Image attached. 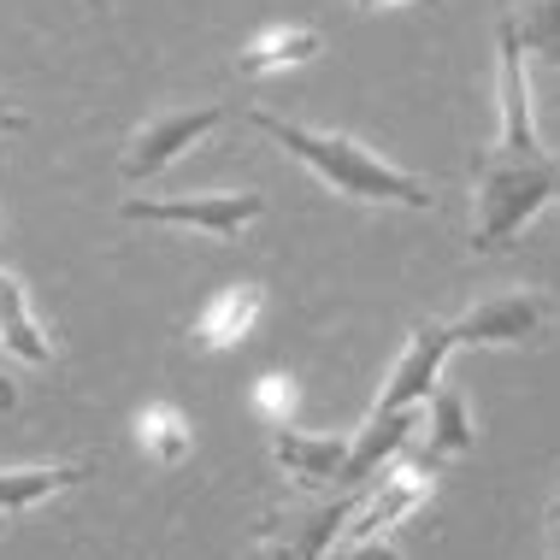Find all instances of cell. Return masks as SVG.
Here are the masks:
<instances>
[{"mask_svg": "<svg viewBox=\"0 0 560 560\" xmlns=\"http://www.w3.org/2000/svg\"><path fill=\"white\" fill-rule=\"evenodd\" d=\"M248 125L266 130L283 154L301 160L325 189L348 195V201H389V207H413V213H425V207H431V189L419 184L413 172L389 165L384 154H372L366 142H354V136L307 130V125H290V118H278V113H248Z\"/></svg>", "mask_w": 560, "mask_h": 560, "instance_id": "cell-1", "label": "cell"}, {"mask_svg": "<svg viewBox=\"0 0 560 560\" xmlns=\"http://www.w3.org/2000/svg\"><path fill=\"white\" fill-rule=\"evenodd\" d=\"M560 195V165L542 154H508L490 148L478 160V219H472V248L502 254L513 236L532 224L542 207Z\"/></svg>", "mask_w": 560, "mask_h": 560, "instance_id": "cell-2", "label": "cell"}, {"mask_svg": "<svg viewBox=\"0 0 560 560\" xmlns=\"http://www.w3.org/2000/svg\"><path fill=\"white\" fill-rule=\"evenodd\" d=\"M260 213H266V195H254V189L172 195V201H142V195H130L125 201V219H136V224H189V231H207L219 242H236Z\"/></svg>", "mask_w": 560, "mask_h": 560, "instance_id": "cell-3", "label": "cell"}, {"mask_svg": "<svg viewBox=\"0 0 560 560\" xmlns=\"http://www.w3.org/2000/svg\"><path fill=\"white\" fill-rule=\"evenodd\" d=\"M224 118H231V107L224 101H201V107H184V113H160L148 118L142 130L130 136V154H125V184H142V177L165 172L184 148H195L201 136H213Z\"/></svg>", "mask_w": 560, "mask_h": 560, "instance_id": "cell-4", "label": "cell"}, {"mask_svg": "<svg viewBox=\"0 0 560 560\" xmlns=\"http://www.w3.org/2000/svg\"><path fill=\"white\" fill-rule=\"evenodd\" d=\"M549 295L542 290H508V295H490V301H478L466 319H454L448 325V337L454 348L460 342H483V348H502V342H525V337H537L542 325H549Z\"/></svg>", "mask_w": 560, "mask_h": 560, "instance_id": "cell-5", "label": "cell"}, {"mask_svg": "<svg viewBox=\"0 0 560 560\" xmlns=\"http://www.w3.org/2000/svg\"><path fill=\"white\" fill-rule=\"evenodd\" d=\"M495 89H502V148L508 154H542L532 125V89H525V42L513 19L495 36Z\"/></svg>", "mask_w": 560, "mask_h": 560, "instance_id": "cell-6", "label": "cell"}, {"mask_svg": "<svg viewBox=\"0 0 560 560\" xmlns=\"http://www.w3.org/2000/svg\"><path fill=\"white\" fill-rule=\"evenodd\" d=\"M431 495V478L425 466H396V472H384V483L366 495V502H354V513H348L342 537L337 542H360V537H389L396 525L413 513L419 502Z\"/></svg>", "mask_w": 560, "mask_h": 560, "instance_id": "cell-7", "label": "cell"}, {"mask_svg": "<svg viewBox=\"0 0 560 560\" xmlns=\"http://www.w3.org/2000/svg\"><path fill=\"white\" fill-rule=\"evenodd\" d=\"M448 325H419L413 330V342H407V354L396 360V372H389V384H384V396H377L372 413H396V407H419L431 396V384H436V372H443V360H448Z\"/></svg>", "mask_w": 560, "mask_h": 560, "instance_id": "cell-8", "label": "cell"}, {"mask_svg": "<svg viewBox=\"0 0 560 560\" xmlns=\"http://www.w3.org/2000/svg\"><path fill=\"white\" fill-rule=\"evenodd\" d=\"M260 307H266L260 283H224V290L195 313V342L213 348V354L219 348H236L254 325H260Z\"/></svg>", "mask_w": 560, "mask_h": 560, "instance_id": "cell-9", "label": "cell"}, {"mask_svg": "<svg viewBox=\"0 0 560 560\" xmlns=\"http://www.w3.org/2000/svg\"><path fill=\"white\" fill-rule=\"evenodd\" d=\"M419 407H396V413H372L366 425H360V436H348V460H342V478L337 483H366L377 466L396 454L407 436L419 431Z\"/></svg>", "mask_w": 560, "mask_h": 560, "instance_id": "cell-10", "label": "cell"}, {"mask_svg": "<svg viewBox=\"0 0 560 560\" xmlns=\"http://www.w3.org/2000/svg\"><path fill=\"white\" fill-rule=\"evenodd\" d=\"M271 454L278 466L301 483H337L342 478V460H348V436H313V431H295V425H278L271 431Z\"/></svg>", "mask_w": 560, "mask_h": 560, "instance_id": "cell-11", "label": "cell"}, {"mask_svg": "<svg viewBox=\"0 0 560 560\" xmlns=\"http://www.w3.org/2000/svg\"><path fill=\"white\" fill-rule=\"evenodd\" d=\"M319 30L307 24H271L260 36L248 42V48L236 54L242 78H271V71H290V66H307V59H319Z\"/></svg>", "mask_w": 560, "mask_h": 560, "instance_id": "cell-12", "label": "cell"}, {"mask_svg": "<svg viewBox=\"0 0 560 560\" xmlns=\"http://www.w3.org/2000/svg\"><path fill=\"white\" fill-rule=\"evenodd\" d=\"M95 478V460H71V466H0V513H24L48 495L71 490V483Z\"/></svg>", "mask_w": 560, "mask_h": 560, "instance_id": "cell-13", "label": "cell"}, {"mask_svg": "<svg viewBox=\"0 0 560 560\" xmlns=\"http://www.w3.org/2000/svg\"><path fill=\"white\" fill-rule=\"evenodd\" d=\"M0 348H12L30 366H48L54 360V342L42 337L36 313H30V301H24V283L12 278L7 266H0Z\"/></svg>", "mask_w": 560, "mask_h": 560, "instance_id": "cell-14", "label": "cell"}, {"mask_svg": "<svg viewBox=\"0 0 560 560\" xmlns=\"http://www.w3.org/2000/svg\"><path fill=\"white\" fill-rule=\"evenodd\" d=\"M136 436H142L148 460H160V466H184L189 448H195V431H189L184 407H172V401L142 407V413H136Z\"/></svg>", "mask_w": 560, "mask_h": 560, "instance_id": "cell-15", "label": "cell"}, {"mask_svg": "<svg viewBox=\"0 0 560 560\" xmlns=\"http://www.w3.org/2000/svg\"><path fill=\"white\" fill-rule=\"evenodd\" d=\"M431 401V460H443V454H466L478 443V431H472V413H466V396L454 384H443Z\"/></svg>", "mask_w": 560, "mask_h": 560, "instance_id": "cell-16", "label": "cell"}, {"mask_svg": "<svg viewBox=\"0 0 560 560\" xmlns=\"http://www.w3.org/2000/svg\"><path fill=\"white\" fill-rule=\"evenodd\" d=\"M520 30L525 54H542L549 66H560V0H537V7H525V19H513Z\"/></svg>", "mask_w": 560, "mask_h": 560, "instance_id": "cell-17", "label": "cell"}, {"mask_svg": "<svg viewBox=\"0 0 560 560\" xmlns=\"http://www.w3.org/2000/svg\"><path fill=\"white\" fill-rule=\"evenodd\" d=\"M248 401H254V413H260L266 425L278 431V425H290V413H295V384H290L283 372H266L260 384L248 389Z\"/></svg>", "mask_w": 560, "mask_h": 560, "instance_id": "cell-18", "label": "cell"}, {"mask_svg": "<svg viewBox=\"0 0 560 560\" xmlns=\"http://www.w3.org/2000/svg\"><path fill=\"white\" fill-rule=\"evenodd\" d=\"M325 560H401V555L389 537H360V542H337V555H325Z\"/></svg>", "mask_w": 560, "mask_h": 560, "instance_id": "cell-19", "label": "cell"}, {"mask_svg": "<svg viewBox=\"0 0 560 560\" xmlns=\"http://www.w3.org/2000/svg\"><path fill=\"white\" fill-rule=\"evenodd\" d=\"M254 560H307V555H301L290 537H260V549H254Z\"/></svg>", "mask_w": 560, "mask_h": 560, "instance_id": "cell-20", "label": "cell"}, {"mask_svg": "<svg viewBox=\"0 0 560 560\" xmlns=\"http://www.w3.org/2000/svg\"><path fill=\"white\" fill-rule=\"evenodd\" d=\"M12 407H19V389H12V377L0 372V413H12Z\"/></svg>", "mask_w": 560, "mask_h": 560, "instance_id": "cell-21", "label": "cell"}, {"mask_svg": "<svg viewBox=\"0 0 560 560\" xmlns=\"http://www.w3.org/2000/svg\"><path fill=\"white\" fill-rule=\"evenodd\" d=\"M7 130H24V113L19 107H0V136H7Z\"/></svg>", "mask_w": 560, "mask_h": 560, "instance_id": "cell-22", "label": "cell"}, {"mask_svg": "<svg viewBox=\"0 0 560 560\" xmlns=\"http://www.w3.org/2000/svg\"><path fill=\"white\" fill-rule=\"evenodd\" d=\"M360 7H372V12H396V7H413V0H360Z\"/></svg>", "mask_w": 560, "mask_h": 560, "instance_id": "cell-23", "label": "cell"}, {"mask_svg": "<svg viewBox=\"0 0 560 560\" xmlns=\"http://www.w3.org/2000/svg\"><path fill=\"white\" fill-rule=\"evenodd\" d=\"M549 555L560 560V520H549Z\"/></svg>", "mask_w": 560, "mask_h": 560, "instance_id": "cell-24", "label": "cell"}, {"mask_svg": "<svg viewBox=\"0 0 560 560\" xmlns=\"http://www.w3.org/2000/svg\"><path fill=\"white\" fill-rule=\"evenodd\" d=\"M549 520H560V495H555V508H549Z\"/></svg>", "mask_w": 560, "mask_h": 560, "instance_id": "cell-25", "label": "cell"}, {"mask_svg": "<svg viewBox=\"0 0 560 560\" xmlns=\"http://www.w3.org/2000/svg\"><path fill=\"white\" fill-rule=\"evenodd\" d=\"M83 7H101V0H83Z\"/></svg>", "mask_w": 560, "mask_h": 560, "instance_id": "cell-26", "label": "cell"}, {"mask_svg": "<svg viewBox=\"0 0 560 560\" xmlns=\"http://www.w3.org/2000/svg\"><path fill=\"white\" fill-rule=\"evenodd\" d=\"M0 107H7V101H0Z\"/></svg>", "mask_w": 560, "mask_h": 560, "instance_id": "cell-27", "label": "cell"}]
</instances>
